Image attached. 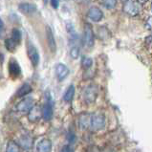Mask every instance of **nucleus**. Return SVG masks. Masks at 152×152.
Here are the masks:
<instances>
[{
	"label": "nucleus",
	"mask_w": 152,
	"mask_h": 152,
	"mask_svg": "<svg viewBox=\"0 0 152 152\" xmlns=\"http://www.w3.org/2000/svg\"><path fill=\"white\" fill-rule=\"evenodd\" d=\"M3 28H4V23H3V21H2L1 19H0V34L2 33Z\"/></svg>",
	"instance_id": "bb28decb"
},
{
	"label": "nucleus",
	"mask_w": 152,
	"mask_h": 152,
	"mask_svg": "<svg viewBox=\"0 0 152 152\" xmlns=\"http://www.w3.org/2000/svg\"><path fill=\"white\" fill-rule=\"evenodd\" d=\"M138 1L139 2H140V3H145V2H147V1H148V0H138Z\"/></svg>",
	"instance_id": "c85d7f7f"
},
{
	"label": "nucleus",
	"mask_w": 152,
	"mask_h": 152,
	"mask_svg": "<svg viewBox=\"0 0 152 152\" xmlns=\"http://www.w3.org/2000/svg\"><path fill=\"white\" fill-rule=\"evenodd\" d=\"M98 97V87L96 85L91 84L87 86L83 91V99L86 103H94Z\"/></svg>",
	"instance_id": "39448f33"
},
{
	"label": "nucleus",
	"mask_w": 152,
	"mask_h": 152,
	"mask_svg": "<svg viewBox=\"0 0 152 152\" xmlns=\"http://www.w3.org/2000/svg\"><path fill=\"white\" fill-rule=\"evenodd\" d=\"M124 1H125V0H124Z\"/></svg>",
	"instance_id": "c756f323"
},
{
	"label": "nucleus",
	"mask_w": 152,
	"mask_h": 152,
	"mask_svg": "<svg viewBox=\"0 0 152 152\" xmlns=\"http://www.w3.org/2000/svg\"><path fill=\"white\" fill-rule=\"evenodd\" d=\"M50 1H51L52 7H53L55 10H56L59 6V0H50Z\"/></svg>",
	"instance_id": "393cba45"
},
{
	"label": "nucleus",
	"mask_w": 152,
	"mask_h": 152,
	"mask_svg": "<svg viewBox=\"0 0 152 152\" xmlns=\"http://www.w3.org/2000/svg\"><path fill=\"white\" fill-rule=\"evenodd\" d=\"M28 113H29V120L31 121H37V120H39L40 117H41L39 108L36 107L34 105V107Z\"/></svg>",
	"instance_id": "dca6fc26"
},
{
	"label": "nucleus",
	"mask_w": 152,
	"mask_h": 152,
	"mask_svg": "<svg viewBox=\"0 0 152 152\" xmlns=\"http://www.w3.org/2000/svg\"><path fill=\"white\" fill-rule=\"evenodd\" d=\"M142 3L138 0H125L124 5V12L129 16H137L142 11Z\"/></svg>",
	"instance_id": "7ed1b4c3"
},
{
	"label": "nucleus",
	"mask_w": 152,
	"mask_h": 152,
	"mask_svg": "<svg viewBox=\"0 0 152 152\" xmlns=\"http://www.w3.org/2000/svg\"><path fill=\"white\" fill-rule=\"evenodd\" d=\"M70 56L73 59H77L80 56V47L79 45L75 46H70Z\"/></svg>",
	"instance_id": "412c9836"
},
{
	"label": "nucleus",
	"mask_w": 152,
	"mask_h": 152,
	"mask_svg": "<svg viewBox=\"0 0 152 152\" xmlns=\"http://www.w3.org/2000/svg\"><path fill=\"white\" fill-rule=\"evenodd\" d=\"M34 105V99L33 98H25L16 105V110L21 113H28Z\"/></svg>",
	"instance_id": "0eeeda50"
},
{
	"label": "nucleus",
	"mask_w": 152,
	"mask_h": 152,
	"mask_svg": "<svg viewBox=\"0 0 152 152\" xmlns=\"http://www.w3.org/2000/svg\"><path fill=\"white\" fill-rule=\"evenodd\" d=\"M11 38L16 43L17 45H18L19 43L21 42V39H22V34H21V32L19 31L18 29H14L12 31V37H11Z\"/></svg>",
	"instance_id": "f3484780"
},
{
	"label": "nucleus",
	"mask_w": 152,
	"mask_h": 152,
	"mask_svg": "<svg viewBox=\"0 0 152 152\" xmlns=\"http://www.w3.org/2000/svg\"><path fill=\"white\" fill-rule=\"evenodd\" d=\"M103 5L107 9H114L117 5V0H103Z\"/></svg>",
	"instance_id": "5701e85b"
},
{
	"label": "nucleus",
	"mask_w": 152,
	"mask_h": 152,
	"mask_svg": "<svg viewBox=\"0 0 152 152\" xmlns=\"http://www.w3.org/2000/svg\"><path fill=\"white\" fill-rule=\"evenodd\" d=\"M70 74L69 68L63 63H58L56 65V76L59 81L64 80Z\"/></svg>",
	"instance_id": "6e6552de"
},
{
	"label": "nucleus",
	"mask_w": 152,
	"mask_h": 152,
	"mask_svg": "<svg viewBox=\"0 0 152 152\" xmlns=\"http://www.w3.org/2000/svg\"><path fill=\"white\" fill-rule=\"evenodd\" d=\"M67 141L70 142V144H73V142H76V135L74 133L70 132L68 134V136H67Z\"/></svg>",
	"instance_id": "b1692460"
},
{
	"label": "nucleus",
	"mask_w": 152,
	"mask_h": 152,
	"mask_svg": "<svg viewBox=\"0 0 152 152\" xmlns=\"http://www.w3.org/2000/svg\"><path fill=\"white\" fill-rule=\"evenodd\" d=\"M20 150V146L16 144V142L10 141L7 145V152H18Z\"/></svg>",
	"instance_id": "6ab92c4d"
},
{
	"label": "nucleus",
	"mask_w": 152,
	"mask_h": 152,
	"mask_svg": "<svg viewBox=\"0 0 152 152\" xmlns=\"http://www.w3.org/2000/svg\"><path fill=\"white\" fill-rule=\"evenodd\" d=\"M32 92V86L30 85L28 82H25V83H23L22 85L20 86L19 89L17 90V92H16V96L17 97H24L26 96L27 94L29 93H31Z\"/></svg>",
	"instance_id": "4468645a"
},
{
	"label": "nucleus",
	"mask_w": 152,
	"mask_h": 152,
	"mask_svg": "<svg viewBox=\"0 0 152 152\" xmlns=\"http://www.w3.org/2000/svg\"><path fill=\"white\" fill-rule=\"evenodd\" d=\"M32 144H33L32 139L28 136H24L20 139V145L22 147H24V148H30Z\"/></svg>",
	"instance_id": "a211bd4d"
},
{
	"label": "nucleus",
	"mask_w": 152,
	"mask_h": 152,
	"mask_svg": "<svg viewBox=\"0 0 152 152\" xmlns=\"http://www.w3.org/2000/svg\"><path fill=\"white\" fill-rule=\"evenodd\" d=\"M18 11L23 15H32L37 11V7L33 3H20L18 5Z\"/></svg>",
	"instance_id": "9b49d317"
},
{
	"label": "nucleus",
	"mask_w": 152,
	"mask_h": 152,
	"mask_svg": "<svg viewBox=\"0 0 152 152\" xmlns=\"http://www.w3.org/2000/svg\"><path fill=\"white\" fill-rule=\"evenodd\" d=\"M9 73H10L11 77H15V79L20 76L21 68L15 59H11V61L9 62Z\"/></svg>",
	"instance_id": "f8f14e48"
},
{
	"label": "nucleus",
	"mask_w": 152,
	"mask_h": 152,
	"mask_svg": "<svg viewBox=\"0 0 152 152\" xmlns=\"http://www.w3.org/2000/svg\"><path fill=\"white\" fill-rule=\"evenodd\" d=\"M75 93H76V89H75V86H74L73 84L70 85L69 87L66 89V91H65V93L63 95V99H64V102H70L74 96H75Z\"/></svg>",
	"instance_id": "2eb2a0df"
},
{
	"label": "nucleus",
	"mask_w": 152,
	"mask_h": 152,
	"mask_svg": "<svg viewBox=\"0 0 152 152\" xmlns=\"http://www.w3.org/2000/svg\"><path fill=\"white\" fill-rule=\"evenodd\" d=\"M61 151H63V152L64 151H69V152H70V151H74V149L72 148L70 145H65L63 148L61 149Z\"/></svg>",
	"instance_id": "a878e982"
},
{
	"label": "nucleus",
	"mask_w": 152,
	"mask_h": 152,
	"mask_svg": "<svg viewBox=\"0 0 152 152\" xmlns=\"http://www.w3.org/2000/svg\"><path fill=\"white\" fill-rule=\"evenodd\" d=\"M37 149L40 152H50L52 150V142L49 139H42L41 141L38 142Z\"/></svg>",
	"instance_id": "ddd939ff"
},
{
	"label": "nucleus",
	"mask_w": 152,
	"mask_h": 152,
	"mask_svg": "<svg viewBox=\"0 0 152 152\" xmlns=\"http://www.w3.org/2000/svg\"><path fill=\"white\" fill-rule=\"evenodd\" d=\"M5 46L8 51L10 52H15L16 50V46L17 44L12 39V38H7L5 40Z\"/></svg>",
	"instance_id": "aec40b11"
},
{
	"label": "nucleus",
	"mask_w": 152,
	"mask_h": 152,
	"mask_svg": "<svg viewBox=\"0 0 152 152\" xmlns=\"http://www.w3.org/2000/svg\"><path fill=\"white\" fill-rule=\"evenodd\" d=\"M95 43V36L93 32V28L89 23H85L84 25V34H83V44L86 48L91 49Z\"/></svg>",
	"instance_id": "20e7f679"
},
{
	"label": "nucleus",
	"mask_w": 152,
	"mask_h": 152,
	"mask_svg": "<svg viewBox=\"0 0 152 152\" xmlns=\"http://www.w3.org/2000/svg\"><path fill=\"white\" fill-rule=\"evenodd\" d=\"M87 15H88L89 18L93 21V22H99V21H102L103 18L102 11L96 6H93L89 9Z\"/></svg>",
	"instance_id": "9d476101"
},
{
	"label": "nucleus",
	"mask_w": 152,
	"mask_h": 152,
	"mask_svg": "<svg viewBox=\"0 0 152 152\" xmlns=\"http://www.w3.org/2000/svg\"><path fill=\"white\" fill-rule=\"evenodd\" d=\"M147 25H148V30H150L151 29V17L148 18V23H147Z\"/></svg>",
	"instance_id": "cd10ccee"
},
{
	"label": "nucleus",
	"mask_w": 152,
	"mask_h": 152,
	"mask_svg": "<svg viewBox=\"0 0 152 152\" xmlns=\"http://www.w3.org/2000/svg\"><path fill=\"white\" fill-rule=\"evenodd\" d=\"M45 31H46V39H47V44L49 46V49L52 53H56V39L54 37L53 31L50 26L46 25L45 27Z\"/></svg>",
	"instance_id": "1a4fd4ad"
},
{
	"label": "nucleus",
	"mask_w": 152,
	"mask_h": 152,
	"mask_svg": "<svg viewBox=\"0 0 152 152\" xmlns=\"http://www.w3.org/2000/svg\"><path fill=\"white\" fill-rule=\"evenodd\" d=\"M82 67H83L84 69H89L92 67L93 65V59L91 58H87V56H85V58H82Z\"/></svg>",
	"instance_id": "4be33fe9"
},
{
	"label": "nucleus",
	"mask_w": 152,
	"mask_h": 152,
	"mask_svg": "<svg viewBox=\"0 0 152 152\" xmlns=\"http://www.w3.org/2000/svg\"><path fill=\"white\" fill-rule=\"evenodd\" d=\"M105 126V117L101 112H96L89 116V125L88 127L92 131L97 132L99 130H102Z\"/></svg>",
	"instance_id": "f257e3e1"
},
{
	"label": "nucleus",
	"mask_w": 152,
	"mask_h": 152,
	"mask_svg": "<svg viewBox=\"0 0 152 152\" xmlns=\"http://www.w3.org/2000/svg\"><path fill=\"white\" fill-rule=\"evenodd\" d=\"M45 97H46V101L45 103L43 104L41 109V117L45 121H48L52 120L54 115V101L49 92H46Z\"/></svg>",
	"instance_id": "f03ea898"
},
{
	"label": "nucleus",
	"mask_w": 152,
	"mask_h": 152,
	"mask_svg": "<svg viewBox=\"0 0 152 152\" xmlns=\"http://www.w3.org/2000/svg\"><path fill=\"white\" fill-rule=\"evenodd\" d=\"M27 54H28L29 58L32 61L34 66H37L38 63H39V60H40L39 53H38L37 47L30 41H28V43H27Z\"/></svg>",
	"instance_id": "423d86ee"
}]
</instances>
